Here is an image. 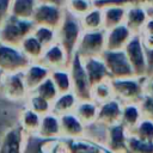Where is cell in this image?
<instances>
[{
  "label": "cell",
  "mask_w": 153,
  "mask_h": 153,
  "mask_svg": "<svg viewBox=\"0 0 153 153\" xmlns=\"http://www.w3.org/2000/svg\"><path fill=\"white\" fill-rule=\"evenodd\" d=\"M100 57L105 62L111 79L135 76L134 71L131 68V65H130L124 50L105 49V51L102 54Z\"/></svg>",
  "instance_id": "obj_8"
},
{
  "label": "cell",
  "mask_w": 153,
  "mask_h": 153,
  "mask_svg": "<svg viewBox=\"0 0 153 153\" xmlns=\"http://www.w3.org/2000/svg\"><path fill=\"white\" fill-rule=\"evenodd\" d=\"M141 109L139 106V103H127L122 106V115H121V123L124 126V128L130 133L134 130V128L140 123L142 120Z\"/></svg>",
  "instance_id": "obj_24"
},
{
  "label": "cell",
  "mask_w": 153,
  "mask_h": 153,
  "mask_svg": "<svg viewBox=\"0 0 153 153\" xmlns=\"http://www.w3.org/2000/svg\"><path fill=\"white\" fill-rule=\"evenodd\" d=\"M98 106H99V104L97 102H94L93 99H81V100L79 99V102L74 109V114L86 126L97 120Z\"/></svg>",
  "instance_id": "obj_25"
},
{
  "label": "cell",
  "mask_w": 153,
  "mask_h": 153,
  "mask_svg": "<svg viewBox=\"0 0 153 153\" xmlns=\"http://www.w3.org/2000/svg\"><path fill=\"white\" fill-rule=\"evenodd\" d=\"M38 0H12L11 16L19 19H31Z\"/></svg>",
  "instance_id": "obj_29"
},
{
  "label": "cell",
  "mask_w": 153,
  "mask_h": 153,
  "mask_svg": "<svg viewBox=\"0 0 153 153\" xmlns=\"http://www.w3.org/2000/svg\"><path fill=\"white\" fill-rule=\"evenodd\" d=\"M63 14H65L63 6L51 2L38 1L31 20L33 22L35 25H43V26L57 29L63 18Z\"/></svg>",
  "instance_id": "obj_10"
},
{
  "label": "cell",
  "mask_w": 153,
  "mask_h": 153,
  "mask_svg": "<svg viewBox=\"0 0 153 153\" xmlns=\"http://www.w3.org/2000/svg\"><path fill=\"white\" fill-rule=\"evenodd\" d=\"M127 153H153V141L142 140L129 133L127 139Z\"/></svg>",
  "instance_id": "obj_34"
},
{
  "label": "cell",
  "mask_w": 153,
  "mask_h": 153,
  "mask_svg": "<svg viewBox=\"0 0 153 153\" xmlns=\"http://www.w3.org/2000/svg\"><path fill=\"white\" fill-rule=\"evenodd\" d=\"M32 92L39 94L41 97L45 98L47 100H49L51 103L54 102V99L59 94V91H57V88H56V86H55V84H54V81L51 80L50 76L48 79H45L41 85H38Z\"/></svg>",
  "instance_id": "obj_38"
},
{
  "label": "cell",
  "mask_w": 153,
  "mask_h": 153,
  "mask_svg": "<svg viewBox=\"0 0 153 153\" xmlns=\"http://www.w3.org/2000/svg\"><path fill=\"white\" fill-rule=\"evenodd\" d=\"M103 8L104 29L109 30L117 25L124 24L126 20V6L121 5H109Z\"/></svg>",
  "instance_id": "obj_26"
},
{
  "label": "cell",
  "mask_w": 153,
  "mask_h": 153,
  "mask_svg": "<svg viewBox=\"0 0 153 153\" xmlns=\"http://www.w3.org/2000/svg\"><path fill=\"white\" fill-rule=\"evenodd\" d=\"M93 1H94V0H93Z\"/></svg>",
  "instance_id": "obj_50"
},
{
  "label": "cell",
  "mask_w": 153,
  "mask_h": 153,
  "mask_svg": "<svg viewBox=\"0 0 153 153\" xmlns=\"http://www.w3.org/2000/svg\"><path fill=\"white\" fill-rule=\"evenodd\" d=\"M24 105L27 106V108H30L35 112L39 114L41 116L51 112V102L47 100L45 98L41 97L39 94H37L35 92H30L29 93V96H27Z\"/></svg>",
  "instance_id": "obj_33"
},
{
  "label": "cell",
  "mask_w": 153,
  "mask_h": 153,
  "mask_svg": "<svg viewBox=\"0 0 153 153\" xmlns=\"http://www.w3.org/2000/svg\"><path fill=\"white\" fill-rule=\"evenodd\" d=\"M79 102V98L73 91L65 92V93H59L57 97L54 99L51 103V112L61 116L68 112H73L76 104Z\"/></svg>",
  "instance_id": "obj_21"
},
{
  "label": "cell",
  "mask_w": 153,
  "mask_h": 153,
  "mask_svg": "<svg viewBox=\"0 0 153 153\" xmlns=\"http://www.w3.org/2000/svg\"><path fill=\"white\" fill-rule=\"evenodd\" d=\"M50 69L42 62H31L23 72L25 84L30 92H32L38 85H41L45 79L50 76Z\"/></svg>",
  "instance_id": "obj_18"
},
{
  "label": "cell",
  "mask_w": 153,
  "mask_h": 153,
  "mask_svg": "<svg viewBox=\"0 0 153 153\" xmlns=\"http://www.w3.org/2000/svg\"><path fill=\"white\" fill-rule=\"evenodd\" d=\"M145 94L153 98V76H147L145 81Z\"/></svg>",
  "instance_id": "obj_44"
},
{
  "label": "cell",
  "mask_w": 153,
  "mask_h": 153,
  "mask_svg": "<svg viewBox=\"0 0 153 153\" xmlns=\"http://www.w3.org/2000/svg\"><path fill=\"white\" fill-rule=\"evenodd\" d=\"M32 35L43 44L44 48L57 42V31L54 27L43 26V25H35Z\"/></svg>",
  "instance_id": "obj_35"
},
{
  "label": "cell",
  "mask_w": 153,
  "mask_h": 153,
  "mask_svg": "<svg viewBox=\"0 0 153 153\" xmlns=\"http://www.w3.org/2000/svg\"><path fill=\"white\" fill-rule=\"evenodd\" d=\"M19 48L22 49V51L25 54V56L31 61V62H37L41 60L43 53H44V47L43 44L32 35H27L22 43L19 44Z\"/></svg>",
  "instance_id": "obj_27"
},
{
  "label": "cell",
  "mask_w": 153,
  "mask_h": 153,
  "mask_svg": "<svg viewBox=\"0 0 153 153\" xmlns=\"http://www.w3.org/2000/svg\"><path fill=\"white\" fill-rule=\"evenodd\" d=\"M33 27L35 24L31 19H19L11 16L0 27V42L19 47L22 41L32 33Z\"/></svg>",
  "instance_id": "obj_3"
},
{
  "label": "cell",
  "mask_w": 153,
  "mask_h": 153,
  "mask_svg": "<svg viewBox=\"0 0 153 153\" xmlns=\"http://www.w3.org/2000/svg\"><path fill=\"white\" fill-rule=\"evenodd\" d=\"M148 76H153V69L151 71V73H149V75H148Z\"/></svg>",
  "instance_id": "obj_48"
},
{
  "label": "cell",
  "mask_w": 153,
  "mask_h": 153,
  "mask_svg": "<svg viewBox=\"0 0 153 153\" xmlns=\"http://www.w3.org/2000/svg\"><path fill=\"white\" fill-rule=\"evenodd\" d=\"M60 117L61 137L63 139H80L85 134V124L73 112H68Z\"/></svg>",
  "instance_id": "obj_16"
},
{
  "label": "cell",
  "mask_w": 153,
  "mask_h": 153,
  "mask_svg": "<svg viewBox=\"0 0 153 153\" xmlns=\"http://www.w3.org/2000/svg\"><path fill=\"white\" fill-rule=\"evenodd\" d=\"M122 106L123 104L116 98H112L108 102L99 104L96 121L106 127H110L116 123H121Z\"/></svg>",
  "instance_id": "obj_13"
},
{
  "label": "cell",
  "mask_w": 153,
  "mask_h": 153,
  "mask_svg": "<svg viewBox=\"0 0 153 153\" xmlns=\"http://www.w3.org/2000/svg\"><path fill=\"white\" fill-rule=\"evenodd\" d=\"M134 71V75L139 78L147 76V60L146 51L142 43L141 33H134L123 49Z\"/></svg>",
  "instance_id": "obj_7"
},
{
  "label": "cell",
  "mask_w": 153,
  "mask_h": 153,
  "mask_svg": "<svg viewBox=\"0 0 153 153\" xmlns=\"http://www.w3.org/2000/svg\"><path fill=\"white\" fill-rule=\"evenodd\" d=\"M30 63L31 61L19 47L0 42V69L5 74L24 72Z\"/></svg>",
  "instance_id": "obj_6"
},
{
  "label": "cell",
  "mask_w": 153,
  "mask_h": 153,
  "mask_svg": "<svg viewBox=\"0 0 153 153\" xmlns=\"http://www.w3.org/2000/svg\"><path fill=\"white\" fill-rule=\"evenodd\" d=\"M94 6L93 0H66L65 8L73 16L81 18Z\"/></svg>",
  "instance_id": "obj_36"
},
{
  "label": "cell",
  "mask_w": 153,
  "mask_h": 153,
  "mask_svg": "<svg viewBox=\"0 0 153 153\" xmlns=\"http://www.w3.org/2000/svg\"><path fill=\"white\" fill-rule=\"evenodd\" d=\"M110 80L102 81V82H98V84L93 85L92 88H91V99H93L98 104H102L104 102H108V100L115 98L114 90H112Z\"/></svg>",
  "instance_id": "obj_32"
},
{
  "label": "cell",
  "mask_w": 153,
  "mask_h": 153,
  "mask_svg": "<svg viewBox=\"0 0 153 153\" xmlns=\"http://www.w3.org/2000/svg\"><path fill=\"white\" fill-rule=\"evenodd\" d=\"M44 137H41L38 134H25L23 153H44Z\"/></svg>",
  "instance_id": "obj_37"
},
{
  "label": "cell",
  "mask_w": 153,
  "mask_h": 153,
  "mask_svg": "<svg viewBox=\"0 0 153 153\" xmlns=\"http://www.w3.org/2000/svg\"><path fill=\"white\" fill-rule=\"evenodd\" d=\"M37 134L44 139H59V137H61L60 117L53 112L43 115Z\"/></svg>",
  "instance_id": "obj_20"
},
{
  "label": "cell",
  "mask_w": 153,
  "mask_h": 153,
  "mask_svg": "<svg viewBox=\"0 0 153 153\" xmlns=\"http://www.w3.org/2000/svg\"><path fill=\"white\" fill-rule=\"evenodd\" d=\"M50 78L54 81L59 93H65L72 91V79L68 68H57L51 69Z\"/></svg>",
  "instance_id": "obj_31"
},
{
  "label": "cell",
  "mask_w": 153,
  "mask_h": 153,
  "mask_svg": "<svg viewBox=\"0 0 153 153\" xmlns=\"http://www.w3.org/2000/svg\"><path fill=\"white\" fill-rule=\"evenodd\" d=\"M147 76H129L111 79V86L114 90V96L122 104L127 103H139L145 94V81Z\"/></svg>",
  "instance_id": "obj_2"
},
{
  "label": "cell",
  "mask_w": 153,
  "mask_h": 153,
  "mask_svg": "<svg viewBox=\"0 0 153 153\" xmlns=\"http://www.w3.org/2000/svg\"><path fill=\"white\" fill-rule=\"evenodd\" d=\"M63 140L67 145V153H106L104 146H99L85 137Z\"/></svg>",
  "instance_id": "obj_22"
},
{
  "label": "cell",
  "mask_w": 153,
  "mask_h": 153,
  "mask_svg": "<svg viewBox=\"0 0 153 153\" xmlns=\"http://www.w3.org/2000/svg\"><path fill=\"white\" fill-rule=\"evenodd\" d=\"M146 7V11H147V14L149 18H153V5H149V6H145Z\"/></svg>",
  "instance_id": "obj_46"
},
{
  "label": "cell",
  "mask_w": 153,
  "mask_h": 153,
  "mask_svg": "<svg viewBox=\"0 0 153 153\" xmlns=\"http://www.w3.org/2000/svg\"><path fill=\"white\" fill-rule=\"evenodd\" d=\"M0 92H2L6 99L24 104L30 91L25 84L23 72L5 74L2 85L0 87Z\"/></svg>",
  "instance_id": "obj_9"
},
{
  "label": "cell",
  "mask_w": 153,
  "mask_h": 153,
  "mask_svg": "<svg viewBox=\"0 0 153 153\" xmlns=\"http://www.w3.org/2000/svg\"><path fill=\"white\" fill-rule=\"evenodd\" d=\"M39 62H42L44 66H47L51 71L57 68H68L71 59L67 51L65 50V48L59 42H55L54 44L44 49V53Z\"/></svg>",
  "instance_id": "obj_11"
},
{
  "label": "cell",
  "mask_w": 153,
  "mask_h": 153,
  "mask_svg": "<svg viewBox=\"0 0 153 153\" xmlns=\"http://www.w3.org/2000/svg\"><path fill=\"white\" fill-rule=\"evenodd\" d=\"M25 133L17 123L10 127L0 139V153H23Z\"/></svg>",
  "instance_id": "obj_12"
},
{
  "label": "cell",
  "mask_w": 153,
  "mask_h": 153,
  "mask_svg": "<svg viewBox=\"0 0 153 153\" xmlns=\"http://www.w3.org/2000/svg\"><path fill=\"white\" fill-rule=\"evenodd\" d=\"M4 78H5V73L0 69V87H1V85H2V81H4Z\"/></svg>",
  "instance_id": "obj_47"
},
{
  "label": "cell",
  "mask_w": 153,
  "mask_h": 153,
  "mask_svg": "<svg viewBox=\"0 0 153 153\" xmlns=\"http://www.w3.org/2000/svg\"><path fill=\"white\" fill-rule=\"evenodd\" d=\"M42 116L33 110H31L27 106H23V109L19 112L18 117V124L22 127L25 134H37L39 129Z\"/></svg>",
  "instance_id": "obj_23"
},
{
  "label": "cell",
  "mask_w": 153,
  "mask_h": 153,
  "mask_svg": "<svg viewBox=\"0 0 153 153\" xmlns=\"http://www.w3.org/2000/svg\"><path fill=\"white\" fill-rule=\"evenodd\" d=\"M134 32L126 25L121 24L106 30V49L123 50Z\"/></svg>",
  "instance_id": "obj_17"
},
{
  "label": "cell",
  "mask_w": 153,
  "mask_h": 153,
  "mask_svg": "<svg viewBox=\"0 0 153 153\" xmlns=\"http://www.w3.org/2000/svg\"><path fill=\"white\" fill-rule=\"evenodd\" d=\"M71 79H72V91L76 94V97L81 99H91V82L88 80L87 73L85 71L82 59L79 54H74L71 59L68 66Z\"/></svg>",
  "instance_id": "obj_5"
},
{
  "label": "cell",
  "mask_w": 153,
  "mask_h": 153,
  "mask_svg": "<svg viewBox=\"0 0 153 153\" xmlns=\"http://www.w3.org/2000/svg\"><path fill=\"white\" fill-rule=\"evenodd\" d=\"M141 38L146 49H153V33H141Z\"/></svg>",
  "instance_id": "obj_43"
},
{
  "label": "cell",
  "mask_w": 153,
  "mask_h": 153,
  "mask_svg": "<svg viewBox=\"0 0 153 153\" xmlns=\"http://www.w3.org/2000/svg\"><path fill=\"white\" fill-rule=\"evenodd\" d=\"M139 106L141 109L142 117L153 121V98L147 94H143V97L139 102Z\"/></svg>",
  "instance_id": "obj_41"
},
{
  "label": "cell",
  "mask_w": 153,
  "mask_h": 153,
  "mask_svg": "<svg viewBox=\"0 0 153 153\" xmlns=\"http://www.w3.org/2000/svg\"><path fill=\"white\" fill-rule=\"evenodd\" d=\"M11 1L12 0H0V27L11 17Z\"/></svg>",
  "instance_id": "obj_42"
},
{
  "label": "cell",
  "mask_w": 153,
  "mask_h": 153,
  "mask_svg": "<svg viewBox=\"0 0 153 153\" xmlns=\"http://www.w3.org/2000/svg\"><path fill=\"white\" fill-rule=\"evenodd\" d=\"M141 33H153V18L148 17V19H147Z\"/></svg>",
  "instance_id": "obj_45"
},
{
  "label": "cell",
  "mask_w": 153,
  "mask_h": 153,
  "mask_svg": "<svg viewBox=\"0 0 153 153\" xmlns=\"http://www.w3.org/2000/svg\"><path fill=\"white\" fill-rule=\"evenodd\" d=\"M135 136L146 140V141H153V121L142 118L140 123L134 128L133 131H130Z\"/></svg>",
  "instance_id": "obj_39"
},
{
  "label": "cell",
  "mask_w": 153,
  "mask_h": 153,
  "mask_svg": "<svg viewBox=\"0 0 153 153\" xmlns=\"http://www.w3.org/2000/svg\"><path fill=\"white\" fill-rule=\"evenodd\" d=\"M109 5H121V6H129V5H142L149 6L153 5V0H94V6L105 7Z\"/></svg>",
  "instance_id": "obj_40"
},
{
  "label": "cell",
  "mask_w": 153,
  "mask_h": 153,
  "mask_svg": "<svg viewBox=\"0 0 153 153\" xmlns=\"http://www.w3.org/2000/svg\"><path fill=\"white\" fill-rule=\"evenodd\" d=\"M80 23L84 31H93L104 29V18H103V8L98 6H93L86 14L80 18Z\"/></svg>",
  "instance_id": "obj_28"
},
{
  "label": "cell",
  "mask_w": 153,
  "mask_h": 153,
  "mask_svg": "<svg viewBox=\"0 0 153 153\" xmlns=\"http://www.w3.org/2000/svg\"><path fill=\"white\" fill-rule=\"evenodd\" d=\"M148 19L146 7L142 5H129L126 6V20L124 24L134 32L141 33L143 26Z\"/></svg>",
  "instance_id": "obj_19"
},
{
  "label": "cell",
  "mask_w": 153,
  "mask_h": 153,
  "mask_svg": "<svg viewBox=\"0 0 153 153\" xmlns=\"http://www.w3.org/2000/svg\"><path fill=\"white\" fill-rule=\"evenodd\" d=\"M106 49V30H93V31H84L78 47L76 54H79L82 59L102 56V54Z\"/></svg>",
  "instance_id": "obj_4"
},
{
  "label": "cell",
  "mask_w": 153,
  "mask_h": 153,
  "mask_svg": "<svg viewBox=\"0 0 153 153\" xmlns=\"http://www.w3.org/2000/svg\"><path fill=\"white\" fill-rule=\"evenodd\" d=\"M84 137L99 146H105L106 137H108V127L97 121L88 123L85 126Z\"/></svg>",
  "instance_id": "obj_30"
},
{
  "label": "cell",
  "mask_w": 153,
  "mask_h": 153,
  "mask_svg": "<svg viewBox=\"0 0 153 153\" xmlns=\"http://www.w3.org/2000/svg\"><path fill=\"white\" fill-rule=\"evenodd\" d=\"M56 31H57V42L65 48L69 59H72L76 51L79 39L84 32L80 23V18L73 16L65 8L63 18Z\"/></svg>",
  "instance_id": "obj_1"
},
{
  "label": "cell",
  "mask_w": 153,
  "mask_h": 153,
  "mask_svg": "<svg viewBox=\"0 0 153 153\" xmlns=\"http://www.w3.org/2000/svg\"><path fill=\"white\" fill-rule=\"evenodd\" d=\"M82 63H84L85 71L87 73L88 80L91 82V86H93L98 82L106 81V80L111 79L110 73L106 68V65H105V62L103 61V59L100 56L82 59Z\"/></svg>",
  "instance_id": "obj_15"
},
{
  "label": "cell",
  "mask_w": 153,
  "mask_h": 153,
  "mask_svg": "<svg viewBox=\"0 0 153 153\" xmlns=\"http://www.w3.org/2000/svg\"><path fill=\"white\" fill-rule=\"evenodd\" d=\"M129 131L122 123H116L108 127V137L105 148L115 153H127V139Z\"/></svg>",
  "instance_id": "obj_14"
},
{
  "label": "cell",
  "mask_w": 153,
  "mask_h": 153,
  "mask_svg": "<svg viewBox=\"0 0 153 153\" xmlns=\"http://www.w3.org/2000/svg\"><path fill=\"white\" fill-rule=\"evenodd\" d=\"M106 153H115V152H111V151H109V149H106Z\"/></svg>",
  "instance_id": "obj_49"
}]
</instances>
